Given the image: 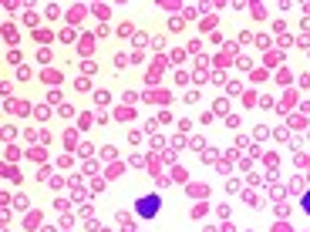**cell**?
I'll return each instance as SVG.
<instances>
[{
	"instance_id": "6da1fadb",
	"label": "cell",
	"mask_w": 310,
	"mask_h": 232,
	"mask_svg": "<svg viewBox=\"0 0 310 232\" xmlns=\"http://www.w3.org/2000/svg\"><path fill=\"white\" fill-rule=\"evenodd\" d=\"M155 208H159V195H152V199H142V202H139V212H142V216H155Z\"/></svg>"
},
{
	"instance_id": "7a4b0ae2",
	"label": "cell",
	"mask_w": 310,
	"mask_h": 232,
	"mask_svg": "<svg viewBox=\"0 0 310 232\" xmlns=\"http://www.w3.org/2000/svg\"><path fill=\"white\" fill-rule=\"evenodd\" d=\"M303 208H307V212H310V195H307V199H303Z\"/></svg>"
}]
</instances>
